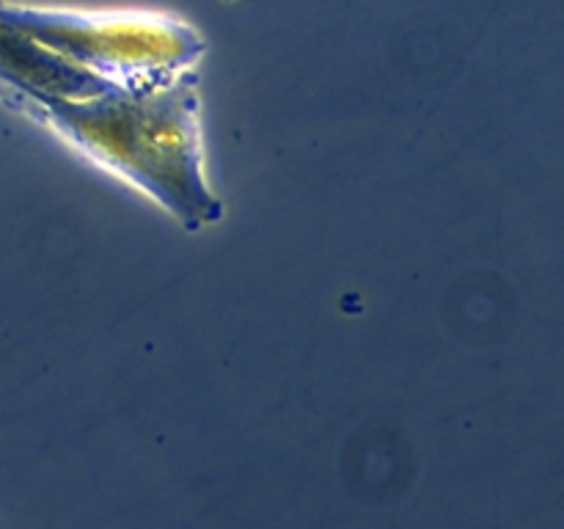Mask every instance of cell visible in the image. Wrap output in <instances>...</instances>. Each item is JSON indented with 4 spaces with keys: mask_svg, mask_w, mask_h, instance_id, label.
I'll return each mask as SVG.
<instances>
[{
    "mask_svg": "<svg viewBox=\"0 0 564 529\" xmlns=\"http://www.w3.org/2000/svg\"><path fill=\"white\" fill-rule=\"evenodd\" d=\"M0 102L53 127L88 160L149 193L185 229L218 224L224 215L204 174L196 69L163 86L119 88L94 99L28 97L0 86Z\"/></svg>",
    "mask_w": 564,
    "mask_h": 529,
    "instance_id": "6da1fadb",
    "label": "cell"
},
{
    "mask_svg": "<svg viewBox=\"0 0 564 529\" xmlns=\"http://www.w3.org/2000/svg\"><path fill=\"white\" fill-rule=\"evenodd\" d=\"M0 22L127 88L171 83L196 69L207 50L196 28L158 11L39 9L0 0Z\"/></svg>",
    "mask_w": 564,
    "mask_h": 529,
    "instance_id": "7a4b0ae2",
    "label": "cell"
}]
</instances>
